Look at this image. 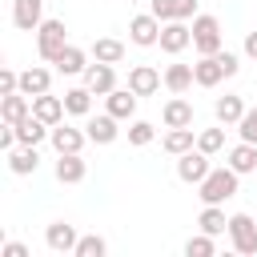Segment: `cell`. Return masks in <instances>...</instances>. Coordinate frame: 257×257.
<instances>
[{
    "mask_svg": "<svg viewBox=\"0 0 257 257\" xmlns=\"http://www.w3.org/2000/svg\"><path fill=\"white\" fill-rule=\"evenodd\" d=\"M193 84H197L193 64H169V68H165V88H169V92H185V88H193Z\"/></svg>",
    "mask_w": 257,
    "mask_h": 257,
    "instance_id": "25",
    "label": "cell"
},
{
    "mask_svg": "<svg viewBox=\"0 0 257 257\" xmlns=\"http://www.w3.org/2000/svg\"><path fill=\"white\" fill-rule=\"evenodd\" d=\"M193 48H197L201 56L221 52V20H217V16H209V12L193 16Z\"/></svg>",
    "mask_w": 257,
    "mask_h": 257,
    "instance_id": "2",
    "label": "cell"
},
{
    "mask_svg": "<svg viewBox=\"0 0 257 257\" xmlns=\"http://www.w3.org/2000/svg\"><path fill=\"white\" fill-rule=\"evenodd\" d=\"M213 112H217L221 124H237V120L245 116V100H241V96H221V100L213 104Z\"/></svg>",
    "mask_w": 257,
    "mask_h": 257,
    "instance_id": "30",
    "label": "cell"
},
{
    "mask_svg": "<svg viewBox=\"0 0 257 257\" xmlns=\"http://www.w3.org/2000/svg\"><path fill=\"white\" fill-rule=\"evenodd\" d=\"M197 149L201 153H221L225 149V128H205V133H197Z\"/></svg>",
    "mask_w": 257,
    "mask_h": 257,
    "instance_id": "32",
    "label": "cell"
},
{
    "mask_svg": "<svg viewBox=\"0 0 257 257\" xmlns=\"http://www.w3.org/2000/svg\"><path fill=\"white\" fill-rule=\"evenodd\" d=\"M56 68H60L64 76H76V72H84V68H88V56H84V48L68 44V48L56 56Z\"/></svg>",
    "mask_w": 257,
    "mask_h": 257,
    "instance_id": "27",
    "label": "cell"
},
{
    "mask_svg": "<svg viewBox=\"0 0 257 257\" xmlns=\"http://www.w3.org/2000/svg\"><path fill=\"white\" fill-rule=\"evenodd\" d=\"M92 96H96V92H92L88 84H84V88H68V92H64V108H68L72 116H88V112H92Z\"/></svg>",
    "mask_w": 257,
    "mask_h": 257,
    "instance_id": "28",
    "label": "cell"
},
{
    "mask_svg": "<svg viewBox=\"0 0 257 257\" xmlns=\"http://www.w3.org/2000/svg\"><path fill=\"white\" fill-rule=\"evenodd\" d=\"M36 165H40V157H36V145L8 149V169H12L16 177H28V173H36Z\"/></svg>",
    "mask_w": 257,
    "mask_h": 257,
    "instance_id": "21",
    "label": "cell"
},
{
    "mask_svg": "<svg viewBox=\"0 0 257 257\" xmlns=\"http://www.w3.org/2000/svg\"><path fill=\"white\" fill-rule=\"evenodd\" d=\"M153 141H157V128H153L149 120H133V128H128V145L145 149V145H153Z\"/></svg>",
    "mask_w": 257,
    "mask_h": 257,
    "instance_id": "34",
    "label": "cell"
},
{
    "mask_svg": "<svg viewBox=\"0 0 257 257\" xmlns=\"http://www.w3.org/2000/svg\"><path fill=\"white\" fill-rule=\"evenodd\" d=\"M84 133H88V141H92V145H112L120 128H116V116H112V112H104V116H88Z\"/></svg>",
    "mask_w": 257,
    "mask_h": 257,
    "instance_id": "17",
    "label": "cell"
},
{
    "mask_svg": "<svg viewBox=\"0 0 257 257\" xmlns=\"http://www.w3.org/2000/svg\"><path fill=\"white\" fill-rule=\"evenodd\" d=\"M92 60L120 64V60H124V44H120V40H112V36H100V40H92Z\"/></svg>",
    "mask_w": 257,
    "mask_h": 257,
    "instance_id": "26",
    "label": "cell"
},
{
    "mask_svg": "<svg viewBox=\"0 0 257 257\" xmlns=\"http://www.w3.org/2000/svg\"><path fill=\"white\" fill-rule=\"evenodd\" d=\"M44 241H48V249H52V253H72L80 237H76V229H72V225H64V221H52V225L44 229Z\"/></svg>",
    "mask_w": 257,
    "mask_h": 257,
    "instance_id": "14",
    "label": "cell"
},
{
    "mask_svg": "<svg viewBox=\"0 0 257 257\" xmlns=\"http://www.w3.org/2000/svg\"><path fill=\"white\" fill-rule=\"evenodd\" d=\"M149 12H153L161 24H165V20H189V16H197V0H153Z\"/></svg>",
    "mask_w": 257,
    "mask_h": 257,
    "instance_id": "11",
    "label": "cell"
},
{
    "mask_svg": "<svg viewBox=\"0 0 257 257\" xmlns=\"http://www.w3.org/2000/svg\"><path fill=\"white\" fill-rule=\"evenodd\" d=\"M32 112L44 120V124H60L64 120V96H48V92H40V96H32Z\"/></svg>",
    "mask_w": 257,
    "mask_h": 257,
    "instance_id": "15",
    "label": "cell"
},
{
    "mask_svg": "<svg viewBox=\"0 0 257 257\" xmlns=\"http://www.w3.org/2000/svg\"><path fill=\"white\" fill-rule=\"evenodd\" d=\"M161 120H165V128H189L193 124V104L189 100H181V92L161 108Z\"/></svg>",
    "mask_w": 257,
    "mask_h": 257,
    "instance_id": "16",
    "label": "cell"
},
{
    "mask_svg": "<svg viewBox=\"0 0 257 257\" xmlns=\"http://www.w3.org/2000/svg\"><path fill=\"white\" fill-rule=\"evenodd\" d=\"M245 56L257 60V32H245Z\"/></svg>",
    "mask_w": 257,
    "mask_h": 257,
    "instance_id": "38",
    "label": "cell"
},
{
    "mask_svg": "<svg viewBox=\"0 0 257 257\" xmlns=\"http://www.w3.org/2000/svg\"><path fill=\"white\" fill-rule=\"evenodd\" d=\"M189 44H193V28H189L185 20H165V24H161V48H165L169 56L185 52Z\"/></svg>",
    "mask_w": 257,
    "mask_h": 257,
    "instance_id": "6",
    "label": "cell"
},
{
    "mask_svg": "<svg viewBox=\"0 0 257 257\" xmlns=\"http://www.w3.org/2000/svg\"><path fill=\"white\" fill-rule=\"evenodd\" d=\"M229 241L237 253H257V221L249 213H233L229 217Z\"/></svg>",
    "mask_w": 257,
    "mask_h": 257,
    "instance_id": "4",
    "label": "cell"
},
{
    "mask_svg": "<svg viewBox=\"0 0 257 257\" xmlns=\"http://www.w3.org/2000/svg\"><path fill=\"white\" fill-rule=\"evenodd\" d=\"M4 257H28V249H24L20 241H8V245H4Z\"/></svg>",
    "mask_w": 257,
    "mask_h": 257,
    "instance_id": "37",
    "label": "cell"
},
{
    "mask_svg": "<svg viewBox=\"0 0 257 257\" xmlns=\"http://www.w3.org/2000/svg\"><path fill=\"white\" fill-rule=\"evenodd\" d=\"M84 173H88V165L80 161V153H60V161H56V181L60 185H76V181H84Z\"/></svg>",
    "mask_w": 257,
    "mask_h": 257,
    "instance_id": "18",
    "label": "cell"
},
{
    "mask_svg": "<svg viewBox=\"0 0 257 257\" xmlns=\"http://www.w3.org/2000/svg\"><path fill=\"white\" fill-rule=\"evenodd\" d=\"M237 133H241V141L257 145V108H245V116L237 120Z\"/></svg>",
    "mask_w": 257,
    "mask_h": 257,
    "instance_id": "35",
    "label": "cell"
},
{
    "mask_svg": "<svg viewBox=\"0 0 257 257\" xmlns=\"http://www.w3.org/2000/svg\"><path fill=\"white\" fill-rule=\"evenodd\" d=\"M48 141H52V149H56V157H60V153H80L84 141H88V133H80V128H72V124L60 120V124H52Z\"/></svg>",
    "mask_w": 257,
    "mask_h": 257,
    "instance_id": "9",
    "label": "cell"
},
{
    "mask_svg": "<svg viewBox=\"0 0 257 257\" xmlns=\"http://www.w3.org/2000/svg\"><path fill=\"white\" fill-rule=\"evenodd\" d=\"M193 76H197L201 88H217V84L225 80V64H221V56H217V52H213V56H201V60L193 64Z\"/></svg>",
    "mask_w": 257,
    "mask_h": 257,
    "instance_id": "13",
    "label": "cell"
},
{
    "mask_svg": "<svg viewBox=\"0 0 257 257\" xmlns=\"http://www.w3.org/2000/svg\"><path fill=\"white\" fill-rule=\"evenodd\" d=\"M104 253H108V245H104V237H96V233L80 237L76 249H72V257H104Z\"/></svg>",
    "mask_w": 257,
    "mask_h": 257,
    "instance_id": "31",
    "label": "cell"
},
{
    "mask_svg": "<svg viewBox=\"0 0 257 257\" xmlns=\"http://www.w3.org/2000/svg\"><path fill=\"white\" fill-rule=\"evenodd\" d=\"M237 177H241V173H237L233 165H225V169H209V177L201 181V193H197V197H201L205 205H225V201L237 193Z\"/></svg>",
    "mask_w": 257,
    "mask_h": 257,
    "instance_id": "1",
    "label": "cell"
},
{
    "mask_svg": "<svg viewBox=\"0 0 257 257\" xmlns=\"http://www.w3.org/2000/svg\"><path fill=\"white\" fill-rule=\"evenodd\" d=\"M209 153H201V149H189V153H181L177 157V177L185 181V185H201L205 177H209Z\"/></svg>",
    "mask_w": 257,
    "mask_h": 257,
    "instance_id": "5",
    "label": "cell"
},
{
    "mask_svg": "<svg viewBox=\"0 0 257 257\" xmlns=\"http://www.w3.org/2000/svg\"><path fill=\"white\" fill-rule=\"evenodd\" d=\"M161 80H165V76H161L153 64H133V68H128V88H133L137 96H153V92L161 88Z\"/></svg>",
    "mask_w": 257,
    "mask_h": 257,
    "instance_id": "10",
    "label": "cell"
},
{
    "mask_svg": "<svg viewBox=\"0 0 257 257\" xmlns=\"http://www.w3.org/2000/svg\"><path fill=\"white\" fill-rule=\"evenodd\" d=\"M68 48V40H64V20H44L40 28H36V52L48 60V64H56V56Z\"/></svg>",
    "mask_w": 257,
    "mask_h": 257,
    "instance_id": "3",
    "label": "cell"
},
{
    "mask_svg": "<svg viewBox=\"0 0 257 257\" xmlns=\"http://www.w3.org/2000/svg\"><path fill=\"white\" fill-rule=\"evenodd\" d=\"M161 145H165V153H173V157H181V153H189V149H197V133H193V124H189V128H169Z\"/></svg>",
    "mask_w": 257,
    "mask_h": 257,
    "instance_id": "24",
    "label": "cell"
},
{
    "mask_svg": "<svg viewBox=\"0 0 257 257\" xmlns=\"http://www.w3.org/2000/svg\"><path fill=\"white\" fill-rule=\"evenodd\" d=\"M201 233H213V237H221V233H229V217H225V209L221 205H205V213H201Z\"/></svg>",
    "mask_w": 257,
    "mask_h": 257,
    "instance_id": "29",
    "label": "cell"
},
{
    "mask_svg": "<svg viewBox=\"0 0 257 257\" xmlns=\"http://www.w3.org/2000/svg\"><path fill=\"white\" fill-rule=\"evenodd\" d=\"M104 104H108V112H112L116 120H128V116L137 112V92H133V88H112V92L104 96Z\"/></svg>",
    "mask_w": 257,
    "mask_h": 257,
    "instance_id": "19",
    "label": "cell"
},
{
    "mask_svg": "<svg viewBox=\"0 0 257 257\" xmlns=\"http://www.w3.org/2000/svg\"><path fill=\"white\" fill-rule=\"evenodd\" d=\"M84 84H88L96 96H108V92L116 88V72H112V64H104V60L88 64V68H84Z\"/></svg>",
    "mask_w": 257,
    "mask_h": 257,
    "instance_id": "12",
    "label": "cell"
},
{
    "mask_svg": "<svg viewBox=\"0 0 257 257\" xmlns=\"http://www.w3.org/2000/svg\"><path fill=\"white\" fill-rule=\"evenodd\" d=\"M48 84H52L48 68H24L20 72V92L24 96H40V92H48Z\"/></svg>",
    "mask_w": 257,
    "mask_h": 257,
    "instance_id": "23",
    "label": "cell"
},
{
    "mask_svg": "<svg viewBox=\"0 0 257 257\" xmlns=\"http://www.w3.org/2000/svg\"><path fill=\"white\" fill-rule=\"evenodd\" d=\"M229 165L245 177V173H257V145L253 141H241V145H233L229 149Z\"/></svg>",
    "mask_w": 257,
    "mask_h": 257,
    "instance_id": "22",
    "label": "cell"
},
{
    "mask_svg": "<svg viewBox=\"0 0 257 257\" xmlns=\"http://www.w3.org/2000/svg\"><path fill=\"white\" fill-rule=\"evenodd\" d=\"M185 253H189V257H213V253H217V241H213V233L189 237V241H185Z\"/></svg>",
    "mask_w": 257,
    "mask_h": 257,
    "instance_id": "33",
    "label": "cell"
},
{
    "mask_svg": "<svg viewBox=\"0 0 257 257\" xmlns=\"http://www.w3.org/2000/svg\"><path fill=\"white\" fill-rule=\"evenodd\" d=\"M12 24L24 32H36L44 24V0H12Z\"/></svg>",
    "mask_w": 257,
    "mask_h": 257,
    "instance_id": "7",
    "label": "cell"
},
{
    "mask_svg": "<svg viewBox=\"0 0 257 257\" xmlns=\"http://www.w3.org/2000/svg\"><path fill=\"white\" fill-rule=\"evenodd\" d=\"M28 112H32V96H24V92H8V96H4V104H0L4 124H20Z\"/></svg>",
    "mask_w": 257,
    "mask_h": 257,
    "instance_id": "20",
    "label": "cell"
},
{
    "mask_svg": "<svg viewBox=\"0 0 257 257\" xmlns=\"http://www.w3.org/2000/svg\"><path fill=\"white\" fill-rule=\"evenodd\" d=\"M128 36H133V44H141V48H149V44H161V20H157L153 12H145V16H133V20H128Z\"/></svg>",
    "mask_w": 257,
    "mask_h": 257,
    "instance_id": "8",
    "label": "cell"
},
{
    "mask_svg": "<svg viewBox=\"0 0 257 257\" xmlns=\"http://www.w3.org/2000/svg\"><path fill=\"white\" fill-rule=\"evenodd\" d=\"M8 92H20V72H12V68L0 72V96H8Z\"/></svg>",
    "mask_w": 257,
    "mask_h": 257,
    "instance_id": "36",
    "label": "cell"
}]
</instances>
